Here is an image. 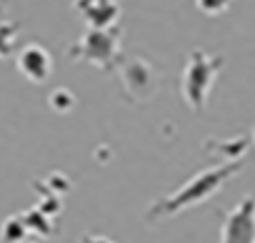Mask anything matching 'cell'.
Instances as JSON below:
<instances>
[{
	"label": "cell",
	"mask_w": 255,
	"mask_h": 243,
	"mask_svg": "<svg viewBox=\"0 0 255 243\" xmlns=\"http://www.w3.org/2000/svg\"><path fill=\"white\" fill-rule=\"evenodd\" d=\"M243 161H235V163H225V166H215V168H208L198 176H193L188 183H183L175 193L160 198L158 203L150 206L148 216L150 218H163V216H175L190 206H198L203 201H208L213 193H218L238 171H240Z\"/></svg>",
	"instance_id": "1"
},
{
	"label": "cell",
	"mask_w": 255,
	"mask_h": 243,
	"mask_svg": "<svg viewBox=\"0 0 255 243\" xmlns=\"http://www.w3.org/2000/svg\"><path fill=\"white\" fill-rule=\"evenodd\" d=\"M223 58H213L205 50H193L183 70V98L193 110H203L210 95V88L220 73Z\"/></svg>",
	"instance_id": "2"
},
{
	"label": "cell",
	"mask_w": 255,
	"mask_h": 243,
	"mask_svg": "<svg viewBox=\"0 0 255 243\" xmlns=\"http://www.w3.org/2000/svg\"><path fill=\"white\" fill-rule=\"evenodd\" d=\"M220 243H255V198L245 196L223 221Z\"/></svg>",
	"instance_id": "3"
},
{
	"label": "cell",
	"mask_w": 255,
	"mask_h": 243,
	"mask_svg": "<svg viewBox=\"0 0 255 243\" xmlns=\"http://www.w3.org/2000/svg\"><path fill=\"white\" fill-rule=\"evenodd\" d=\"M115 50H118V35L108 28V30H95L90 28L83 40L75 45L73 50V58H83L88 63H95L100 68H108L115 58Z\"/></svg>",
	"instance_id": "4"
},
{
	"label": "cell",
	"mask_w": 255,
	"mask_h": 243,
	"mask_svg": "<svg viewBox=\"0 0 255 243\" xmlns=\"http://www.w3.org/2000/svg\"><path fill=\"white\" fill-rule=\"evenodd\" d=\"M18 70L30 80V83H45L48 78H50V73H53V58H50V53L43 48V45H38V43H30V45H25V48H20V53H18Z\"/></svg>",
	"instance_id": "5"
},
{
	"label": "cell",
	"mask_w": 255,
	"mask_h": 243,
	"mask_svg": "<svg viewBox=\"0 0 255 243\" xmlns=\"http://www.w3.org/2000/svg\"><path fill=\"white\" fill-rule=\"evenodd\" d=\"M120 75H123L125 88L130 93H135L138 98H150L153 90L158 88V78H155L153 68L145 60H128V63H123Z\"/></svg>",
	"instance_id": "6"
},
{
	"label": "cell",
	"mask_w": 255,
	"mask_h": 243,
	"mask_svg": "<svg viewBox=\"0 0 255 243\" xmlns=\"http://www.w3.org/2000/svg\"><path fill=\"white\" fill-rule=\"evenodd\" d=\"M75 8L83 15V20L95 30H108L118 20V3L115 0H75Z\"/></svg>",
	"instance_id": "7"
},
{
	"label": "cell",
	"mask_w": 255,
	"mask_h": 243,
	"mask_svg": "<svg viewBox=\"0 0 255 243\" xmlns=\"http://www.w3.org/2000/svg\"><path fill=\"white\" fill-rule=\"evenodd\" d=\"M15 43H18V23L0 20V60L15 53Z\"/></svg>",
	"instance_id": "8"
},
{
	"label": "cell",
	"mask_w": 255,
	"mask_h": 243,
	"mask_svg": "<svg viewBox=\"0 0 255 243\" xmlns=\"http://www.w3.org/2000/svg\"><path fill=\"white\" fill-rule=\"evenodd\" d=\"M25 233H28V223H25V218H8L5 223H3V241H8V243H20L23 238H25Z\"/></svg>",
	"instance_id": "9"
},
{
	"label": "cell",
	"mask_w": 255,
	"mask_h": 243,
	"mask_svg": "<svg viewBox=\"0 0 255 243\" xmlns=\"http://www.w3.org/2000/svg\"><path fill=\"white\" fill-rule=\"evenodd\" d=\"M230 5H233V0H195V8H198L203 15H210V18L223 15Z\"/></svg>",
	"instance_id": "10"
},
{
	"label": "cell",
	"mask_w": 255,
	"mask_h": 243,
	"mask_svg": "<svg viewBox=\"0 0 255 243\" xmlns=\"http://www.w3.org/2000/svg\"><path fill=\"white\" fill-rule=\"evenodd\" d=\"M50 105H53L58 113H68V110L75 105V98H73V93H70V90L58 88V90H53V93H50Z\"/></svg>",
	"instance_id": "11"
},
{
	"label": "cell",
	"mask_w": 255,
	"mask_h": 243,
	"mask_svg": "<svg viewBox=\"0 0 255 243\" xmlns=\"http://www.w3.org/2000/svg\"><path fill=\"white\" fill-rule=\"evenodd\" d=\"M83 243H113V241H108L105 236H85Z\"/></svg>",
	"instance_id": "12"
},
{
	"label": "cell",
	"mask_w": 255,
	"mask_h": 243,
	"mask_svg": "<svg viewBox=\"0 0 255 243\" xmlns=\"http://www.w3.org/2000/svg\"><path fill=\"white\" fill-rule=\"evenodd\" d=\"M253 136H255V131H253Z\"/></svg>",
	"instance_id": "13"
}]
</instances>
